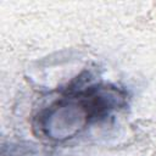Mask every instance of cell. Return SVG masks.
Here are the masks:
<instances>
[{
    "instance_id": "1",
    "label": "cell",
    "mask_w": 156,
    "mask_h": 156,
    "mask_svg": "<svg viewBox=\"0 0 156 156\" xmlns=\"http://www.w3.org/2000/svg\"><path fill=\"white\" fill-rule=\"evenodd\" d=\"M124 90L111 84H91L54 101L35 117L34 128L43 136L65 140L91 123L106 119L126 104Z\"/></svg>"
}]
</instances>
